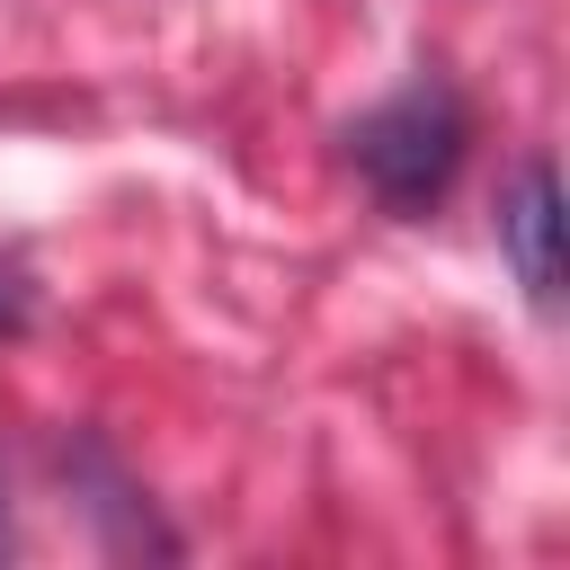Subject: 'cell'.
<instances>
[{
    "mask_svg": "<svg viewBox=\"0 0 570 570\" xmlns=\"http://www.w3.org/2000/svg\"><path fill=\"white\" fill-rule=\"evenodd\" d=\"M463 151H472V107L454 98L445 71H419L410 89H392L383 107H365V116L347 125V160H356V178L374 187L383 214H428V205H445Z\"/></svg>",
    "mask_w": 570,
    "mask_h": 570,
    "instance_id": "1",
    "label": "cell"
},
{
    "mask_svg": "<svg viewBox=\"0 0 570 570\" xmlns=\"http://www.w3.org/2000/svg\"><path fill=\"white\" fill-rule=\"evenodd\" d=\"M499 249H508L525 303L552 312L561 303V178H552V160H525L517 187L499 196Z\"/></svg>",
    "mask_w": 570,
    "mask_h": 570,
    "instance_id": "2",
    "label": "cell"
},
{
    "mask_svg": "<svg viewBox=\"0 0 570 570\" xmlns=\"http://www.w3.org/2000/svg\"><path fill=\"white\" fill-rule=\"evenodd\" d=\"M27 321V294H18V276H0V330H18Z\"/></svg>",
    "mask_w": 570,
    "mask_h": 570,
    "instance_id": "3",
    "label": "cell"
}]
</instances>
